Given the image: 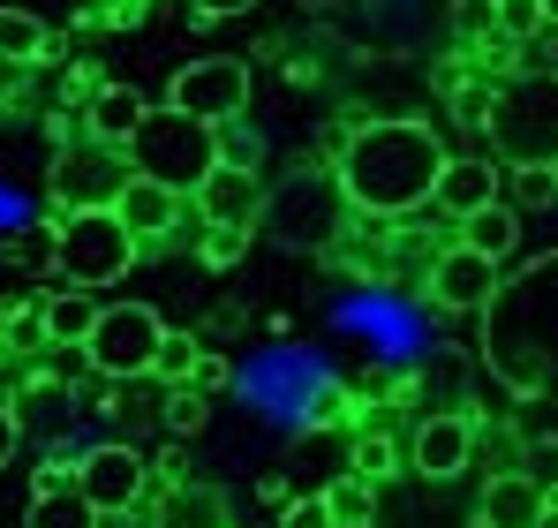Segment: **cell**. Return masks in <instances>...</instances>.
Returning <instances> with one entry per match:
<instances>
[{
    "mask_svg": "<svg viewBox=\"0 0 558 528\" xmlns=\"http://www.w3.org/2000/svg\"><path fill=\"white\" fill-rule=\"evenodd\" d=\"M513 212H544V204H558V175L551 167H513V196H506Z\"/></svg>",
    "mask_w": 558,
    "mask_h": 528,
    "instance_id": "28",
    "label": "cell"
},
{
    "mask_svg": "<svg viewBox=\"0 0 558 528\" xmlns=\"http://www.w3.org/2000/svg\"><path fill=\"white\" fill-rule=\"evenodd\" d=\"M121 152H129V175L167 181L174 196H196V181L219 167V136H211V121H196V113H182V106H151L144 129H136Z\"/></svg>",
    "mask_w": 558,
    "mask_h": 528,
    "instance_id": "3",
    "label": "cell"
},
{
    "mask_svg": "<svg viewBox=\"0 0 558 528\" xmlns=\"http://www.w3.org/2000/svg\"><path fill=\"white\" fill-rule=\"evenodd\" d=\"M453 242H468V250H483V257H506L513 242H521V212L506 204V196H490L483 212H468L461 219V235Z\"/></svg>",
    "mask_w": 558,
    "mask_h": 528,
    "instance_id": "20",
    "label": "cell"
},
{
    "mask_svg": "<svg viewBox=\"0 0 558 528\" xmlns=\"http://www.w3.org/2000/svg\"><path fill=\"white\" fill-rule=\"evenodd\" d=\"M196 219L204 227H265V175L257 167H211L196 181Z\"/></svg>",
    "mask_w": 558,
    "mask_h": 528,
    "instance_id": "12",
    "label": "cell"
},
{
    "mask_svg": "<svg viewBox=\"0 0 558 528\" xmlns=\"http://www.w3.org/2000/svg\"><path fill=\"white\" fill-rule=\"evenodd\" d=\"M536 31H544V0H498V46H506V38L529 46Z\"/></svg>",
    "mask_w": 558,
    "mask_h": 528,
    "instance_id": "30",
    "label": "cell"
},
{
    "mask_svg": "<svg viewBox=\"0 0 558 528\" xmlns=\"http://www.w3.org/2000/svg\"><path fill=\"white\" fill-rule=\"evenodd\" d=\"M325 499H332V521L340 528H371L377 521V483L355 476V468H340V476L325 483Z\"/></svg>",
    "mask_w": 558,
    "mask_h": 528,
    "instance_id": "22",
    "label": "cell"
},
{
    "mask_svg": "<svg viewBox=\"0 0 558 528\" xmlns=\"http://www.w3.org/2000/svg\"><path fill=\"white\" fill-rule=\"evenodd\" d=\"M144 483H151V460H144L136 445L106 439V445H84V453H76V491L92 499L106 521H113V514H136V506H144Z\"/></svg>",
    "mask_w": 558,
    "mask_h": 528,
    "instance_id": "9",
    "label": "cell"
},
{
    "mask_svg": "<svg viewBox=\"0 0 558 528\" xmlns=\"http://www.w3.org/2000/svg\"><path fill=\"white\" fill-rule=\"evenodd\" d=\"M408 460H415V476H430V483H453L468 460H475V416L461 408H446V416H430L415 445H408Z\"/></svg>",
    "mask_w": 558,
    "mask_h": 528,
    "instance_id": "13",
    "label": "cell"
},
{
    "mask_svg": "<svg viewBox=\"0 0 558 528\" xmlns=\"http://www.w3.org/2000/svg\"><path fill=\"white\" fill-rule=\"evenodd\" d=\"M423 287H430L438 310H453V317H483L490 295H498L506 279H498V257H483V250H468V242H446V250L430 257V272H423Z\"/></svg>",
    "mask_w": 558,
    "mask_h": 528,
    "instance_id": "11",
    "label": "cell"
},
{
    "mask_svg": "<svg viewBox=\"0 0 558 528\" xmlns=\"http://www.w3.org/2000/svg\"><path fill=\"white\" fill-rule=\"evenodd\" d=\"M468 528H490V521H468Z\"/></svg>",
    "mask_w": 558,
    "mask_h": 528,
    "instance_id": "38",
    "label": "cell"
},
{
    "mask_svg": "<svg viewBox=\"0 0 558 528\" xmlns=\"http://www.w3.org/2000/svg\"><path fill=\"white\" fill-rule=\"evenodd\" d=\"M438 167H446V144H438L423 121H363V129L340 144V159H332L348 204L371 212V219H408V212H423L430 189H438Z\"/></svg>",
    "mask_w": 558,
    "mask_h": 528,
    "instance_id": "1",
    "label": "cell"
},
{
    "mask_svg": "<svg viewBox=\"0 0 558 528\" xmlns=\"http://www.w3.org/2000/svg\"><path fill=\"white\" fill-rule=\"evenodd\" d=\"M551 175H558V159H551Z\"/></svg>",
    "mask_w": 558,
    "mask_h": 528,
    "instance_id": "39",
    "label": "cell"
},
{
    "mask_svg": "<svg viewBox=\"0 0 558 528\" xmlns=\"http://www.w3.org/2000/svg\"><path fill=\"white\" fill-rule=\"evenodd\" d=\"M121 181H129V152L113 159V144H69L61 159H53V181H46V196H53V212H92V204H113L121 196Z\"/></svg>",
    "mask_w": 558,
    "mask_h": 528,
    "instance_id": "10",
    "label": "cell"
},
{
    "mask_svg": "<svg viewBox=\"0 0 558 528\" xmlns=\"http://www.w3.org/2000/svg\"><path fill=\"white\" fill-rule=\"evenodd\" d=\"M196 370H204V340L167 325V333H159V362H151V377H159V385H189Z\"/></svg>",
    "mask_w": 558,
    "mask_h": 528,
    "instance_id": "23",
    "label": "cell"
},
{
    "mask_svg": "<svg viewBox=\"0 0 558 528\" xmlns=\"http://www.w3.org/2000/svg\"><path fill=\"white\" fill-rule=\"evenodd\" d=\"M144 113H151V98L144 91H129V84H98L92 98H84V136H98V144H129L136 129H144Z\"/></svg>",
    "mask_w": 558,
    "mask_h": 528,
    "instance_id": "16",
    "label": "cell"
},
{
    "mask_svg": "<svg viewBox=\"0 0 558 528\" xmlns=\"http://www.w3.org/2000/svg\"><path fill=\"white\" fill-rule=\"evenodd\" d=\"M250 250V227H204V264H234Z\"/></svg>",
    "mask_w": 558,
    "mask_h": 528,
    "instance_id": "31",
    "label": "cell"
},
{
    "mask_svg": "<svg viewBox=\"0 0 558 528\" xmlns=\"http://www.w3.org/2000/svg\"><path fill=\"white\" fill-rule=\"evenodd\" d=\"M483 136L506 167H551L558 159V76H521V84L490 91V113H483Z\"/></svg>",
    "mask_w": 558,
    "mask_h": 528,
    "instance_id": "5",
    "label": "cell"
},
{
    "mask_svg": "<svg viewBox=\"0 0 558 528\" xmlns=\"http://www.w3.org/2000/svg\"><path fill=\"white\" fill-rule=\"evenodd\" d=\"M544 506H551V483H544V476H529V468H506V476H490V483H483L475 521H490V528H529Z\"/></svg>",
    "mask_w": 558,
    "mask_h": 528,
    "instance_id": "14",
    "label": "cell"
},
{
    "mask_svg": "<svg viewBox=\"0 0 558 528\" xmlns=\"http://www.w3.org/2000/svg\"><path fill=\"white\" fill-rule=\"evenodd\" d=\"M46 302V348H84L92 340V325H98V295L92 287H53V295H38Z\"/></svg>",
    "mask_w": 558,
    "mask_h": 528,
    "instance_id": "18",
    "label": "cell"
},
{
    "mask_svg": "<svg viewBox=\"0 0 558 528\" xmlns=\"http://www.w3.org/2000/svg\"><path fill=\"white\" fill-rule=\"evenodd\" d=\"M0 340L15 355H38L46 348V302H15V310L0 317Z\"/></svg>",
    "mask_w": 558,
    "mask_h": 528,
    "instance_id": "24",
    "label": "cell"
},
{
    "mask_svg": "<svg viewBox=\"0 0 558 528\" xmlns=\"http://www.w3.org/2000/svg\"><path fill=\"white\" fill-rule=\"evenodd\" d=\"M453 31L468 46H498V0H461L453 8Z\"/></svg>",
    "mask_w": 558,
    "mask_h": 528,
    "instance_id": "29",
    "label": "cell"
},
{
    "mask_svg": "<svg viewBox=\"0 0 558 528\" xmlns=\"http://www.w3.org/2000/svg\"><path fill=\"white\" fill-rule=\"evenodd\" d=\"M279 528H340V521H332V499L325 491H287L279 499Z\"/></svg>",
    "mask_w": 558,
    "mask_h": 528,
    "instance_id": "27",
    "label": "cell"
},
{
    "mask_svg": "<svg viewBox=\"0 0 558 528\" xmlns=\"http://www.w3.org/2000/svg\"><path fill=\"white\" fill-rule=\"evenodd\" d=\"M529 528H558V499H551V506H544V514H536Z\"/></svg>",
    "mask_w": 558,
    "mask_h": 528,
    "instance_id": "36",
    "label": "cell"
},
{
    "mask_svg": "<svg viewBox=\"0 0 558 528\" xmlns=\"http://www.w3.org/2000/svg\"><path fill=\"white\" fill-rule=\"evenodd\" d=\"M159 333H167V317L151 302H98V325H92V340H84V355H92L98 377L136 385L159 362Z\"/></svg>",
    "mask_w": 558,
    "mask_h": 528,
    "instance_id": "6",
    "label": "cell"
},
{
    "mask_svg": "<svg viewBox=\"0 0 558 528\" xmlns=\"http://www.w3.org/2000/svg\"><path fill=\"white\" fill-rule=\"evenodd\" d=\"M340 204H348L340 175H332V181H325V175H294L279 196H265V227H272L279 242H294V250H325Z\"/></svg>",
    "mask_w": 558,
    "mask_h": 528,
    "instance_id": "8",
    "label": "cell"
},
{
    "mask_svg": "<svg viewBox=\"0 0 558 528\" xmlns=\"http://www.w3.org/2000/svg\"><path fill=\"white\" fill-rule=\"evenodd\" d=\"M498 181H506L498 159H446V167H438V189H430V212L461 227L468 212H483V204L498 196Z\"/></svg>",
    "mask_w": 558,
    "mask_h": 528,
    "instance_id": "15",
    "label": "cell"
},
{
    "mask_svg": "<svg viewBox=\"0 0 558 528\" xmlns=\"http://www.w3.org/2000/svg\"><path fill=\"white\" fill-rule=\"evenodd\" d=\"M355 476L385 483V476H392V445H385V439H355Z\"/></svg>",
    "mask_w": 558,
    "mask_h": 528,
    "instance_id": "32",
    "label": "cell"
},
{
    "mask_svg": "<svg viewBox=\"0 0 558 528\" xmlns=\"http://www.w3.org/2000/svg\"><path fill=\"white\" fill-rule=\"evenodd\" d=\"M136 227L113 212V204H92V212H61L53 219V272L69 279V287H113V279H129V264H136Z\"/></svg>",
    "mask_w": 558,
    "mask_h": 528,
    "instance_id": "4",
    "label": "cell"
},
{
    "mask_svg": "<svg viewBox=\"0 0 558 528\" xmlns=\"http://www.w3.org/2000/svg\"><path fill=\"white\" fill-rule=\"evenodd\" d=\"M113 212L136 227V242H159V235L182 219V196H174L167 181H151V175H129V181H121V196H113Z\"/></svg>",
    "mask_w": 558,
    "mask_h": 528,
    "instance_id": "17",
    "label": "cell"
},
{
    "mask_svg": "<svg viewBox=\"0 0 558 528\" xmlns=\"http://www.w3.org/2000/svg\"><path fill=\"white\" fill-rule=\"evenodd\" d=\"M204 416H211V400H204V385H196V377L167 393V431H174V439H196V431H204Z\"/></svg>",
    "mask_w": 558,
    "mask_h": 528,
    "instance_id": "25",
    "label": "cell"
},
{
    "mask_svg": "<svg viewBox=\"0 0 558 528\" xmlns=\"http://www.w3.org/2000/svg\"><path fill=\"white\" fill-rule=\"evenodd\" d=\"M257 0H189V15L196 23H227V15H250Z\"/></svg>",
    "mask_w": 558,
    "mask_h": 528,
    "instance_id": "33",
    "label": "cell"
},
{
    "mask_svg": "<svg viewBox=\"0 0 558 528\" xmlns=\"http://www.w3.org/2000/svg\"><path fill=\"white\" fill-rule=\"evenodd\" d=\"M167 106H182L196 121H234V113H250V61H234V53H204V61H182L174 69V84H167Z\"/></svg>",
    "mask_w": 558,
    "mask_h": 528,
    "instance_id": "7",
    "label": "cell"
},
{
    "mask_svg": "<svg viewBox=\"0 0 558 528\" xmlns=\"http://www.w3.org/2000/svg\"><path fill=\"white\" fill-rule=\"evenodd\" d=\"M53 46V31L31 15V8H0V69H23Z\"/></svg>",
    "mask_w": 558,
    "mask_h": 528,
    "instance_id": "21",
    "label": "cell"
},
{
    "mask_svg": "<svg viewBox=\"0 0 558 528\" xmlns=\"http://www.w3.org/2000/svg\"><path fill=\"white\" fill-rule=\"evenodd\" d=\"M490 370L506 393H551L558 385V257H544L536 272H521V287L490 295Z\"/></svg>",
    "mask_w": 558,
    "mask_h": 528,
    "instance_id": "2",
    "label": "cell"
},
{
    "mask_svg": "<svg viewBox=\"0 0 558 528\" xmlns=\"http://www.w3.org/2000/svg\"><path fill=\"white\" fill-rule=\"evenodd\" d=\"M544 23H558V0H544Z\"/></svg>",
    "mask_w": 558,
    "mask_h": 528,
    "instance_id": "37",
    "label": "cell"
},
{
    "mask_svg": "<svg viewBox=\"0 0 558 528\" xmlns=\"http://www.w3.org/2000/svg\"><path fill=\"white\" fill-rule=\"evenodd\" d=\"M529 53H536V69H544V76H558V23H544V31L529 38Z\"/></svg>",
    "mask_w": 558,
    "mask_h": 528,
    "instance_id": "34",
    "label": "cell"
},
{
    "mask_svg": "<svg viewBox=\"0 0 558 528\" xmlns=\"http://www.w3.org/2000/svg\"><path fill=\"white\" fill-rule=\"evenodd\" d=\"M211 136H219V167H257V159H265V144H257V129H250L242 113H234V121H219Z\"/></svg>",
    "mask_w": 558,
    "mask_h": 528,
    "instance_id": "26",
    "label": "cell"
},
{
    "mask_svg": "<svg viewBox=\"0 0 558 528\" xmlns=\"http://www.w3.org/2000/svg\"><path fill=\"white\" fill-rule=\"evenodd\" d=\"M15 439H23V423H15V408H8V400H0V468H8V460H15Z\"/></svg>",
    "mask_w": 558,
    "mask_h": 528,
    "instance_id": "35",
    "label": "cell"
},
{
    "mask_svg": "<svg viewBox=\"0 0 558 528\" xmlns=\"http://www.w3.org/2000/svg\"><path fill=\"white\" fill-rule=\"evenodd\" d=\"M98 521H106V514H98L76 483H38V491H31V521L23 528H98Z\"/></svg>",
    "mask_w": 558,
    "mask_h": 528,
    "instance_id": "19",
    "label": "cell"
}]
</instances>
